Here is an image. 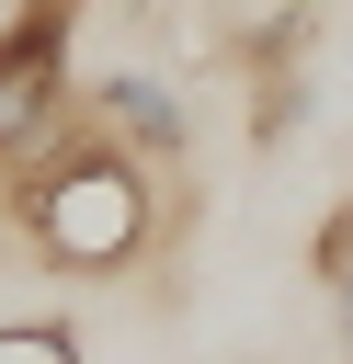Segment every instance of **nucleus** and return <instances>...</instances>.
I'll return each instance as SVG.
<instances>
[{
	"label": "nucleus",
	"mask_w": 353,
	"mask_h": 364,
	"mask_svg": "<svg viewBox=\"0 0 353 364\" xmlns=\"http://www.w3.org/2000/svg\"><path fill=\"white\" fill-rule=\"evenodd\" d=\"M307 262H319V284H353V193L319 216V239H307Z\"/></svg>",
	"instance_id": "5"
},
{
	"label": "nucleus",
	"mask_w": 353,
	"mask_h": 364,
	"mask_svg": "<svg viewBox=\"0 0 353 364\" xmlns=\"http://www.w3.org/2000/svg\"><path fill=\"white\" fill-rule=\"evenodd\" d=\"M342 11H353V0H342Z\"/></svg>",
	"instance_id": "6"
},
{
	"label": "nucleus",
	"mask_w": 353,
	"mask_h": 364,
	"mask_svg": "<svg viewBox=\"0 0 353 364\" xmlns=\"http://www.w3.org/2000/svg\"><path fill=\"white\" fill-rule=\"evenodd\" d=\"M80 114H91L114 148H137L159 182L194 159V114H182V91H171L159 68H91V80H80Z\"/></svg>",
	"instance_id": "3"
},
{
	"label": "nucleus",
	"mask_w": 353,
	"mask_h": 364,
	"mask_svg": "<svg viewBox=\"0 0 353 364\" xmlns=\"http://www.w3.org/2000/svg\"><path fill=\"white\" fill-rule=\"evenodd\" d=\"M0 216L23 228V250H34L46 273L114 284V273H137L148 239H159V171L80 114L68 136H46V148L0 182Z\"/></svg>",
	"instance_id": "1"
},
{
	"label": "nucleus",
	"mask_w": 353,
	"mask_h": 364,
	"mask_svg": "<svg viewBox=\"0 0 353 364\" xmlns=\"http://www.w3.org/2000/svg\"><path fill=\"white\" fill-rule=\"evenodd\" d=\"M80 0H11L0 11V182L80 125Z\"/></svg>",
	"instance_id": "2"
},
{
	"label": "nucleus",
	"mask_w": 353,
	"mask_h": 364,
	"mask_svg": "<svg viewBox=\"0 0 353 364\" xmlns=\"http://www.w3.org/2000/svg\"><path fill=\"white\" fill-rule=\"evenodd\" d=\"M0 364H80V330L68 318H11L0 330Z\"/></svg>",
	"instance_id": "4"
}]
</instances>
